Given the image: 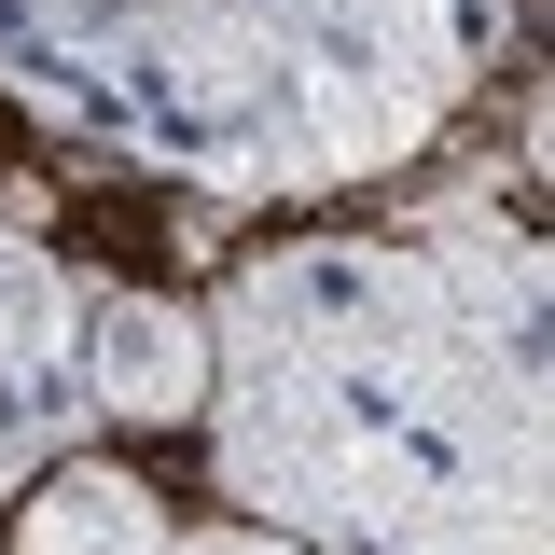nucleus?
Masks as SVG:
<instances>
[{
	"label": "nucleus",
	"instance_id": "nucleus-1",
	"mask_svg": "<svg viewBox=\"0 0 555 555\" xmlns=\"http://www.w3.org/2000/svg\"><path fill=\"white\" fill-rule=\"evenodd\" d=\"M208 486L292 555H542V250L292 236L208 306Z\"/></svg>",
	"mask_w": 555,
	"mask_h": 555
},
{
	"label": "nucleus",
	"instance_id": "nucleus-2",
	"mask_svg": "<svg viewBox=\"0 0 555 555\" xmlns=\"http://www.w3.org/2000/svg\"><path fill=\"white\" fill-rule=\"evenodd\" d=\"M500 56V0H0V83L208 195L389 181Z\"/></svg>",
	"mask_w": 555,
	"mask_h": 555
},
{
	"label": "nucleus",
	"instance_id": "nucleus-3",
	"mask_svg": "<svg viewBox=\"0 0 555 555\" xmlns=\"http://www.w3.org/2000/svg\"><path fill=\"white\" fill-rule=\"evenodd\" d=\"M83 416H98L83 403V278L0 222V514L42 459L83 444Z\"/></svg>",
	"mask_w": 555,
	"mask_h": 555
},
{
	"label": "nucleus",
	"instance_id": "nucleus-4",
	"mask_svg": "<svg viewBox=\"0 0 555 555\" xmlns=\"http://www.w3.org/2000/svg\"><path fill=\"white\" fill-rule=\"evenodd\" d=\"M0 555H292L264 528H236V514H181V500H153L126 459H42V473L14 486V514H0Z\"/></svg>",
	"mask_w": 555,
	"mask_h": 555
},
{
	"label": "nucleus",
	"instance_id": "nucleus-5",
	"mask_svg": "<svg viewBox=\"0 0 555 555\" xmlns=\"http://www.w3.org/2000/svg\"><path fill=\"white\" fill-rule=\"evenodd\" d=\"M83 403L112 430H181L208 403V320L167 292H83Z\"/></svg>",
	"mask_w": 555,
	"mask_h": 555
}]
</instances>
